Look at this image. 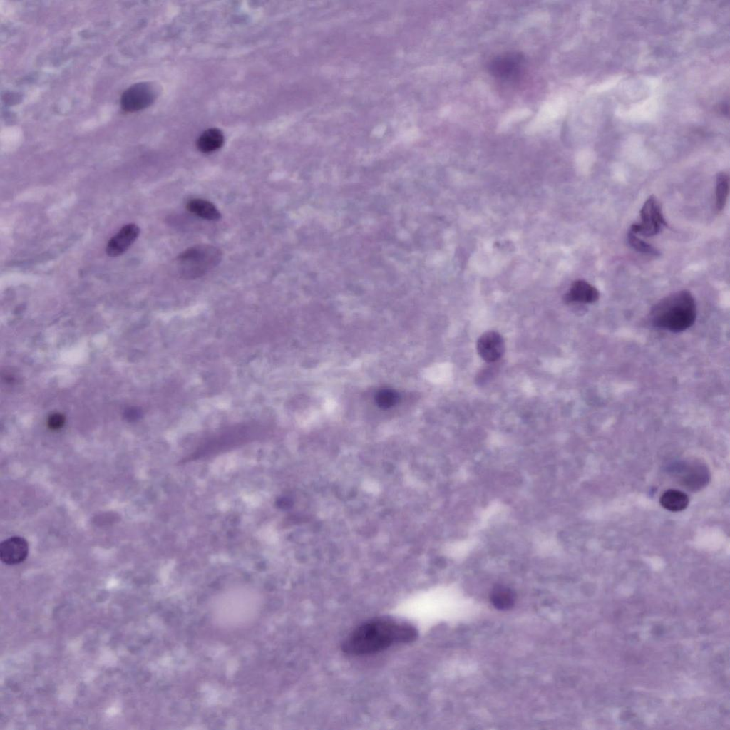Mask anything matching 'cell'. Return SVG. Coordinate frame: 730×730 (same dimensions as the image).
I'll return each instance as SVG.
<instances>
[{
    "instance_id": "9",
    "label": "cell",
    "mask_w": 730,
    "mask_h": 730,
    "mask_svg": "<svg viewBox=\"0 0 730 730\" xmlns=\"http://www.w3.org/2000/svg\"><path fill=\"white\" fill-rule=\"evenodd\" d=\"M139 234L140 228L137 225L130 223L124 225L108 242L106 247V254L110 257L121 255L135 241Z\"/></svg>"
},
{
    "instance_id": "5",
    "label": "cell",
    "mask_w": 730,
    "mask_h": 730,
    "mask_svg": "<svg viewBox=\"0 0 730 730\" xmlns=\"http://www.w3.org/2000/svg\"><path fill=\"white\" fill-rule=\"evenodd\" d=\"M525 65V58L519 51H508L493 58L488 64L491 76L503 81L519 78Z\"/></svg>"
},
{
    "instance_id": "10",
    "label": "cell",
    "mask_w": 730,
    "mask_h": 730,
    "mask_svg": "<svg viewBox=\"0 0 730 730\" xmlns=\"http://www.w3.org/2000/svg\"><path fill=\"white\" fill-rule=\"evenodd\" d=\"M28 552L27 542L20 537L8 538L0 545L1 560L7 565H16L21 562L27 557Z\"/></svg>"
},
{
    "instance_id": "12",
    "label": "cell",
    "mask_w": 730,
    "mask_h": 730,
    "mask_svg": "<svg viewBox=\"0 0 730 730\" xmlns=\"http://www.w3.org/2000/svg\"><path fill=\"white\" fill-rule=\"evenodd\" d=\"M186 207L191 213L207 220H218L221 218V213L217 207L204 199H192L187 202Z\"/></svg>"
},
{
    "instance_id": "3",
    "label": "cell",
    "mask_w": 730,
    "mask_h": 730,
    "mask_svg": "<svg viewBox=\"0 0 730 730\" xmlns=\"http://www.w3.org/2000/svg\"><path fill=\"white\" fill-rule=\"evenodd\" d=\"M221 259L220 250L210 245H201L192 247L180 254L177 258V269L185 279H195L204 275Z\"/></svg>"
},
{
    "instance_id": "14",
    "label": "cell",
    "mask_w": 730,
    "mask_h": 730,
    "mask_svg": "<svg viewBox=\"0 0 730 730\" xmlns=\"http://www.w3.org/2000/svg\"><path fill=\"white\" fill-rule=\"evenodd\" d=\"M659 503L667 510L679 512L687 507L689 498L684 493L680 490L669 489L662 495Z\"/></svg>"
},
{
    "instance_id": "15",
    "label": "cell",
    "mask_w": 730,
    "mask_h": 730,
    "mask_svg": "<svg viewBox=\"0 0 730 730\" xmlns=\"http://www.w3.org/2000/svg\"><path fill=\"white\" fill-rule=\"evenodd\" d=\"M490 600L496 609L507 610L514 605L515 595L510 588L504 585H497L490 592Z\"/></svg>"
},
{
    "instance_id": "2",
    "label": "cell",
    "mask_w": 730,
    "mask_h": 730,
    "mask_svg": "<svg viewBox=\"0 0 730 730\" xmlns=\"http://www.w3.org/2000/svg\"><path fill=\"white\" fill-rule=\"evenodd\" d=\"M696 317L694 298L688 290L672 293L652 308L649 319L659 329L672 332L684 331L693 325Z\"/></svg>"
},
{
    "instance_id": "16",
    "label": "cell",
    "mask_w": 730,
    "mask_h": 730,
    "mask_svg": "<svg viewBox=\"0 0 730 730\" xmlns=\"http://www.w3.org/2000/svg\"><path fill=\"white\" fill-rule=\"evenodd\" d=\"M729 175L724 172L716 175V207L718 211L724 209L729 195Z\"/></svg>"
},
{
    "instance_id": "13",
    "label": "cell",
    "mask_w": 730,
    "mask_h": 730,
    "mask_svg": "<svg viewBox=\"0 0 730 730\" xmlns=\"http://www.w3.org/2000/svg\"><path fill=\"white\" fill-rule=\"evenodd\" d=\"M224 143V135L217 128L205 130L197 141L198 150L203 153H210L220 148Z\"/></svg>"
},
{
    "instance_id": "4",
    "label": "cell",
    "mask_w": 730,
    "mask_h": 730,
    "mask_svg": "<svg viewBox=\"0 0 730 730\" xmlns=\"http://www.w3.org/2000/svg\"><path fill=\"white\" fill-rule=\"evenodd\" d=\"M259 431L254 425H242L229 428L202 443L186 459L193 460L223 451L252 439Z\"/></svg>"
},
{
    "instance_id": "6",
    "label": "cell",
    "mask_w": 730,
    "mask_h": 730,
    "mask_svg": "<svg viewBox=\"0 0 730 730\" xmlns=\"http://www.w3.org/2000/svg\"><path fill=\"white\" fill-rule=\"evenodd\" d=\"M640 218L639 222L632 224L630 227L629 231L635 235L652 237L657 235L667 225L661 205L653 195L644 202L640 210Z\"/></svg>"
},
{
    "instance_id": "1",
    "label": "cell",
    "mask_w": 730,
    "mask_h": 730,
    "mask_svg": "<svg viewBox=\"0 0 730 730\" xmlns=\"http://www.w3.org/2000/svg\"><path fill=\"white\" fill-rule=\"evenodd\" d=\"M417 634V629L409 622L389 617H376L354 629L341 648L349 655H368L394 644L411 642Z\"/></svg>"
},
{
    "instance_id": "17",
    "label": "cell",
    "mask_w": 730,
    "mask_h": 730,
    "mask_svg": "<svg viewBox=\"0 0 730 730\" xmlns=\"http://www.w3.org/2000/svg\"><path fill=\"white\" fill-rule=\"evenodd\" d=\"M627 240L630 246L639 252L654 256L659 255L658 250L630 231H629L627 235Z\"/></svg>"
},
{
    "instance_id": "18",
    "label": "cell",
    "mask_w": 730,
    "mask_h": 730,
    "mask_svg": "<svg viewBox=\"0 0 730 730\" xmlns=\"http://www.w3.org/2000/svg\"><path fill=\"white\" fill-rule=\"evenodd\" d=\"M48 423L51 428L56 429L62 426L63 419L61 416L56 414L50 418Z\"/></svg>"
},
{
    "instance_id": "7",
    "label": "cell",
    "mask_w": 730,
    "mask_h": 730,
    "mask_svg": "<svg viewBox=\"0 0 730 730\" xmlns=\"http://www.w3.org/2000/svg\"><path fill=\"white\" fill-rule=\"evenodd\" d=\"M156 96V88L152 83H138L123 92L120 98V106L125 112L138 111L150 106Z\"/></svg>"
},
{
    "instance_id": "8",
    "label": "cell",
    "mask_w": 730,
    "mask_h": 730,
    "mask_svg": "<svg viewBox=\"0 0 730 730\" xmlns=\"http://www.w3.org/2000/svg\"><path fill=\"white\" fill-rule=\"evenodd\" d=\"M476 349L479 356L488 363L500 359L505 351V343L502 336L493 331L483 334L477 341Z\"/></svg>"
},
{
    "instance_id": "11",
    "label": "cell",
    "mask_w": 730,
    "mask_h": 730,
    "mask_svg": "<svg viewBox=\"0 0 730 730\" xmlns=\"http://www.w3.org/2000/svg\"><path fill=\"white\" fill-rule=\"evenodd\" d=\"M599 292L592 285L585 280L575 281L567 293L564 297L566 303L590 304L599 299Z\"/></svg>"
}]
</instances>
